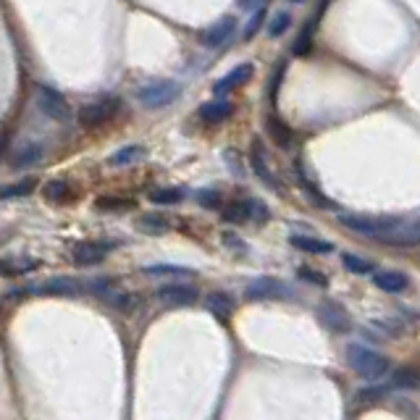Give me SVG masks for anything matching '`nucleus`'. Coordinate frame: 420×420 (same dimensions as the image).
I'll use <instances>...</instances> for the list:
<instances>
[{"mask_svg":"<svg viewBox=\"0 0 420 420\" xmlns=\"http://www.w3.org/2000/svg\"><path fill=\"white\" fill-rule=\"evenodd\" d=\"M139 232L145 234H155V237H161V234H168V229H171V223L166 221V218H161V215H142L139 218Z\"/></svg>","mask_w":420,"mask_h":420,"instance_id":"nucleus-25","label":"nucleus"},{"mask_svg":"<svg viewBox=\"0 0 420 420\" xmlns=\"http://www.w3.org/2000/svg\"><path fill=\"white\" fill-rule=\"evenodd\" d=\"M37 263H18V266H14V263H9V260H0V274L6 276H16L21 274V271H29V268H35Z\"/></svg>","mask_w":420,"mask_h":420,"instance_id":"nucleus-39","label":"nucleus"},{"mask_svg":"<svg viewBox=\"0 0 420 420\" xmlns=\"http://www.w3.org/2000/svg\"><path fill=\"white\" fill-rule=\"evenodd\" d=\"M90 292H95L97 297H100V300L108 302V305H113V308L129 310L131 305H134L131 294L119 292V289H116V284L108 281V279H103V281H92V284H90Z\"/></svg>","mask_w":420,"mask_h":420,"instance_id":"nucleus-11","label":"nucleus"},{"mask_svg":"<svg viewBox=\"0 0 420 420\" xmlns=\"http://www.w3.org/2000/svg\"><path fill=\"white\" fill-rule=\"evenodd\" d=\"M244 205H247V218H255L257 223L268 221V208L260 200H244Z\"/></svg>","mask_w":420,"mask_h":420,"instance_id":"nucleus-36","label":"nucleus"},{"mask_svg":"<svg viewBox=\"0 0 420 420\" xmlns=\"http://www.w3.org/2000/svg\"><path fill=\"white\" fill-rule=\"evenodd\" d=\"M200 297L198 286L192 284H163L158 289V300L171 308H184V305H195Z\"/></svg>","mask_w":420,"mask_h":420,"instance_id":"nucleus-7","label":"nucleus"},{"mask_svg":"<svg viewBox=\"0 0 420 420\" xmlns=\"http://www.w3.org/2000/svg\"><path fill=\"white\" fill-rule=\"evenodd\" d=\"M205 308H208V313H213V318H218L221 323H226V321L232 318L234 302H232V297H229V294H223V292H213V294H210V297H208Z\"/></svg>","mask_w":420,"mask_h":420,"instance_id":"nucleus-19","label":"nucleus"},{"mask_svg":"<svg viewBox=\"0 0 420 420\" xmlns=\"http://www.w3.org/2000/svg\"><path fill=\"white\" fill-rule=\"evenodd\" d=\"M404 218H392V215H384V218H373V215H357V213H339V223L347 226L350 232L362 234V237H370V239H381L386 242L392 237L397 226L402 223Z\"/></svg>","mask_w":420,"mask_h":420,"instance_id":"nucleus-1","label":"nucleus"},{"mask_svg":"<svg viewBox=\"0 0 420 420\" xmlns=\"http://www.w3.org/2000/svg\"><path fill=\"white\" fill-rule=\"evenodd\" d=\"M289 242H292V247L302 249V252H310V255H328V252H334L331 242L318 239V237H308V234H292Z\"/></svg>","mask_w":420,"mask_h":420,"instance_id":"nucleus-18","label":"nucleus"},{"mask_svg":"<svg viewBox=\"0 0 420 420\" xmlns=\"http://www.w3.org/2000/svg\"><path fill=\"white\" fill-rule=\"evenodd\" d=\"M239 6L242 9H255V6H260V0H239Z\"/></svg>","mask_w":420,"mask_h":420,"instance_id":"nucleus-41","label":"nucleus"},{"mask_svg":"<svg viewBox=\"0 0 420 420\" xmlns=\"http://www.w3.org/2000/svg\"><path fill=\"white\" fill-rule=\"evenodd\" d=\"M234 24H237V18L234 16H223L218 24H213L205 35H203V45H205V48H218V45H223L229 37H232Z\"/></svg>","mask_w":420,"mask_h":420,"instance_id":"nucleus-16","label":"nucleus"},{"mask_svg":"<svg viewBox=\"0 0 420 420\" xmlns=\"http://www.w3.org/2000/svg\"><path fill=\"white\" fill-rule=\"evenodd\" d=\"M145 155L147 153H145V147H142V145H129V147H121V150H116V153L108 158V163L116 166V168H121V166L139 163Z\"/></svg>","mask_w":420,"mask_h":420,"instance_id":"nucleus-20","label":"nucleus"},{"mask_svg":"<svg viewBox=\"0 0 420 420\" xmlns=\"http://www.w3.org/2000/svg\"><path fill=\"white\" fill-rule=\"evenodd\" d=\"M147 276H195V271H189L184 266H147Z\"/></svg>","mask_w":420,"mask_h":420,"instance_id":"nucleus-32","label":"nucleus"},{"mask_svg":"<svg viewBox=\"0 0 420 420\" xmlns=\"http://www.w3.org/2000/svg\"><path fill=\"white\" fill-rule=\"evenodd\" d=\"M252 74H255V66H252V63H239V66H234L226 77H221L218 82H215L213 92L218 95V97H223V95L237 90V87L247 85L249 79H252Z\"/></svg>","mask_w":420,"mask_h":420,"instance_id":"nucleus-10","label":"nucleus"},{"mask_svg":"<svg viewBox=\"0 0 420 420\" xmlns=\"http://www.w3.org/2000/svg\"><path fill=\"white\" fill-rule=\"evenodd\" d=\"M37 189V179L32 176H26V179L16 181V184H6V187H0V200H18V198H26V195H32Z\"/></svg>","mask_w":420,"mask_h":420,"instance_id":"nucleus-21","label":"nucleus"},{"mask_svg":"<svg viewBox=\"0 0 420 420\" xmlns=\"http://www.w3.org/2000/svg\"><path fill=\"white\" fill-rule=\"evenodd\" d=\"M181 97V87L171 79H155V82H147L137 90V100L150 111H161L166 105L176 103Z\"/></svg>","mask_w":420,"mask_h":420,"instance_id":"nucleus-3","label":"nucleus"},{"mask_svg":"<svg viewBox=\"0 0 420 420\" xmlns=\"http://www.w3.org/2000/svg\"><path fill=\"white\" fill-rule=\"evenodd\" d=\"M223 244H226V247H232V249H239L242 255L247 252V244H244L239 237H234V234H223Z\"/></svg>","mask_w":420,"mask_h":420,"instance_id":"nucleus-40","label":"nucleus"},{"mask_svg":"<svg viewBox=\"0 0 420 420\" xmlns=\"http://www.w3.org/2000/svg\"><path fill=\"white\" fill-rule=\"evenodd\" d=\"M284 74H286V63H279V69H276V74L271 77V85H268V100H271L274 108H276V100H279V90H281Z\"/></svg>","mask_w":420,"mask_h":420,"instance_id":"nucleus-33","label":"nucleus"},{"mask_svg":"<svg viewBox=\"0 0 420 420\" xmlns=\"http://www.w3.org/2000/svg\"><path fill=\"white\" fill-rule=\"evenodd\" d=\"M318 316H321V321L326 323L328 328H334V331H350V316H347V310L339 308L336 302H321L318 305Z\"/></svg>","mask_w":420,"mask_h":420,"instance_id":"nucleus-13","label":"nucleus"},{"mask_svg":"<svg viewBox=\"0 0 420 420\" xmlns=\"http://www.w3.org/2000/svg\"><path fill=\"white\" fill-rule=\"evenodd\" d=\"M289 24H292V16L286 14V11H279L274 18H271V24H268V35L271 37H281L286 29H289Z\"/></svg>","mask_w":420,"mask_h":420,"instance_id":"nucleus-31","label":"nucleus"},{"mask_svg":"<svg viewBox=\"0 0 420 420\" xmlns=\"http://www.w3.org/2000/svg\"><path fill=\"white\" fill-rule=\"evenodd\" d=\"M121 108L119 97H103L97 103H90L79 111V126L82 129H97L103 126L105 121H111Z\"/></svg>","mask_w":420,"mask_h":420,"instance_id":"nucleus-5","label":"nucleus"},{"mask_svg":"<svg viewBox=\"0 0 420 420\" xmlns=\"http://www.w3.org/2000/svg\"><path fill=\"white\" fill-rule=\"evenodd\" d=\"M113 249L111 242H79L77 247H74V263L77 266H97V263H103L105 255Z\"/></svg>","mask_w":420,"mask_h":420,"instance_id":"nucleus-8","label":"nucleus"},{"mask_svg":"<svg viewBox=\"0 0 420 420\" xmlns=\"http://www.w3.org/2000/svg\"><path fill=\"white\" fill-rule=\"evenodd\" d=\"M37 105H40V111L45 116H50L55 121L69 119V103H66V97L48 85H37Z\"/></svg>","mask_w":420,"mask_h":420,"instance_id":"nucleus-6","label":"nucleus"},{"mask_svg":"<svg viewBox=\"0 0 420 420\" xmlns=\"http://www.w3.org/2000/svg\"><path fill=\"white\" fill-rule=\"evenodd\" d=\"M43 145H26V147H21L14 158H11V166L14 168H29V166H35L40 158H43Z\"/></svg>","mask_w":420,"mask_h":420,"instance_id":"nucleus-22","label":"nucleus"},{"mask_svg":"<svg viewBox=\"0 0 420 420\" xmlns=\"http://www.w3.org/2000/svg\"><path fill=\"white\" fill-rule=\"evenodd\" d=\"M97 210H108V213H121V210H129V208H134L131 200H121V198H100L97 203Z\"/></svg>","mask_w":420,"mask_h":420,"instance_id":"nucleus-28","label":"nucleus"},{"mask_svg":"<svg viewBox=\"0 0 420 420\" xmlns=\"http://www.w3.org/2000/svg\"><path fill=\"white\" fill-rule=\"evenodd\" d=\"M45 198L53 200V203H60V200L69 198V184L60 179H53L45 184Z\"/></svg>","mask_w":420,"mask_h":420,"instance_id":"nucleus-29","label":"nucleus"},{"mask_svg":"<svg viewBox=\"0 0 420 420\" xmlns=\"http://www.w3.org/2000/svg\"><path fill=\"white\" fill-rule=\"evenodd\" d=\"M342 263H344V268H347L350 274H355V276L373 274V263H370V260H365V257H360V255H352V252H344V255H342Z\"/></svg>","mask_w":420,"mask_h":420,"instance_id":"nucleus-27","label":"nucleus"},{"mask_svg":"<svg viewBox=\"0 0 420 420\" xmlns=\"http://www.w3.org/2000/svg\"><path fill=\"white\" fill-rule=\"evenodd\" d=\"M347 362L355 373H360L368 381H381L389 373V357L378 355L376 350H370L365 344H350L347 347Z\"/></svg>","mask_w":420,"mask_h":420,"instance_id":"nucleus-2","label":"nucleus"},{"mask_svg":"<svg viewBox=\"0 0 420 420\" xmlns=\"http://www.w3.org/2000/svg\"><path fill=\"white\" fill-rule=\"evenodd\" d=\"M418 381H420V376L412 365H404V368H399L394 376H392V386H394V389H407V392L418 389Z\"/></svg>","mask_w":420,"mask_h":420,"instance_id":"nucleus-24","label":"nucleus"},{"mask_svg":"<svg viewBox=\"0 0 420 420\" xmlns=\"http://www.w3.org/2000/svg\"><path fill=\"white\" fill-rule=\"evenodd\" d=\"M316 21H318V16L310 18L308 26H305L300 32V37L294 40V48H292L294 55H308V53L313 50V29H316Z\"/></svg>","mask_w":420,"mask_h":420,"instance_id":"nucleus-26","label":"nucleus"},{"mask_svg":"<svg viewBox=\"0 0 420 420\" xmlns=\"http://www.w3.org/2000/svg\"><path fill=\"white\" fill-rule=\"evenodd\" d=\"M263 18H266V9H257V14H255L252 18H249L247 29H244V37H247V40H252V37L257 35V29L263 26Z\"/></svg>","mask_w":420,"mask_h":420,"instance_id":"nucleus-38","label":"nucleus"},{"mask_svg":"<svg viewBox=\"0 0 420 420\" xmlns=\"http://www.w3.org/2000/svg\"><path fill=\"white\" fill-rule=\"evenodd\" d=\"M386 394L384 386H370V389H362L360 394H357V404H376L381 402V397Z\"/></svg>","mask_w":420,"mask_h":420,"instance_id":"nucleus-35","label":"nucleus"},{"mask_svg":"<svg viewBox=\"0 0 420 420\" xmlns=\"http://www.w3.org/2000/svg\"><path fill=\"white\" fill-rule=\"evenodd\" d=\"M234 113V103L229 100H208V103L200 105V119L205 124H221Z\"/></svg>","mask_w":420,"mask_h":420,"instance_id":"nucleus-17","label":"nucleus"},{"mask_svg":"<svg viewBox=\"0 0 420 420\" xmlns=\"http://www.w3.org/2000/svg\"><path fill=\"white\" fill-rule=\"evenodd\" d=\"M223 218H226V221H232V223L247 221V205H244V200L226 208V210H223Z\"/></svg>","mask_w":420,"mask_h":420,"instance_id":"nucleus-34","label":"nucleus"},{"mask_svg":"<svg viewBox=\"0 0 420 420\" xmlns=\"http://www.w3.org/2000/svg\"><path fill=\"white\" fill-rule=\"evenodd\" d=\"M147 198H150V203H155V205H176V203L184 200V189H179V187L153 189V192H147Z\"/></svg>","mask_w":420,"mask_h":420,"instance_id":"nucleus-23","label":"nucleus"},{"mask_svg":"<svg viewBox=\"0 0 420 420\" xmlns=\"http://www.w3.org/2000/svg\"><path fill=\"white\" fill-rule=\"evenodd\" d=\"M297 274H300L305 281L318 284V286H326V284H328V279L321 274V271H313V268H308V266H300V268H297Z\"/></svg>","mask_w":420,"mask_h":420,"instance_id":"nucleus-37","label":"nucleus"},{"mask_svg":"<svg viewBox=\"0 0 420 420\" xmlns=\"http://www.w3.org/2000/svg\"><path fill=\"white\" fill-rule=\"evenodd\" d=\"M373 284H376L381 292L389 294H402L410 286V279L402 271H376L373 274Z\"/></svg>","mask_w":420,"mask_h":420,"instance_id":"nucleus-14","label":"nucleus"},{"mask_svg":"<svg viewBox=\"0 0 420 420\" xmlns=\"http://www.w3.org/2000/svg\"><path fill=\"white\" fill-rule=\"evenodd\" d=\"M294 3H302V0H294Z\"/></svg>","mask_w":420,"mask_h":420,"instance_id":"nucleus-42","label":"nucleus"},{"mask_svg":"<svg viewBox=\"0 0 420 420\" xmlns=\"http://www.w3.org/2000/svg\"><path fill=\"white\" fill-rule=\"evenodd\" d=\"M244 297L249 302H266V300H294V292L289 284L271 279V276H260L244 289Z\"/></svg>","mask_w":420,"mask_h":420,"instance_id":"nucleus-4","label":"nucleus"},{"mask_svg":"<svg viewBox=\"0 0 420 420\" xmlns=\"http://www.w3.org/2000/svg\"><path fill=\"white\" fill-rule=\"evenodd\" d=\"M195 200H198L205 210L221 208V192H218V189H200V192H195Z\"/></svg>","mask_w":420,"mask_h":420,"instance_id":"nucleus-30","label":"nucleus"},{"mask_svg":"<svg viewBox=\"0 0 420 420\" xmlns=\"http://www.w3.org/2000/svg\"><path fill=\"white\" fill-rule=\"evenodd\" d=\"M37 294H53V297H79L82 294V286H79L74 279L69 276H55L50 281L40 284L35 289Z\"/></svg>","mask_w":420,"mask_h":420,"instance_id":"nucleus-12","label":"nucleus"},{"mask_svg":"<svg viewBox=\"0 0 420 420\" xmlns=\"http://www.w3.org/2000/svg\"><path fill=\"white\" fill-rule=\"evenodd\" d=\"M266 131H268V137L276 142V147H281V150H294V131L286 126L279 116H268Z\"/></svg>","mask_w":420,"mask_h":420,"instance_id":"nucleus-15","label":"nucleus"},{"mask_svg":"<svg viewBox=\"0 0 420 420\" xmlns=\"http://www.w3.org/2000/svg\"><path fill=\"white\" fill-rule=\"evenodd\" d=\"M249 166H252V171H255V176L266 187H271V189H279L281 192L284 189V184L279 179H276V173L271 171V166H268V161H266V153H263V147H260V142H252V150H249Z\"/></svg>","mask_w":420,"mask_h":420,"instance_id":"nucleus-9","label":"nucleus"}]
</instances>
